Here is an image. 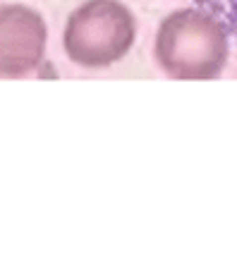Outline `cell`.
<instances>
[{
	"label": "cell",
	"instance_id": "6da1fadb",
	"mask_svg": "<svg viewBox=\"0 0 237 254\" xmlns=\"http://www.w3.org/2000/svg\"><path fill=\"white\" fill-rule=\"evenodd\" d=\"M154 58L173 79H218L230 60V34L206 10L180 7L158 24Z\"/></svg>",
	"mask_w": 237,
	"mask_h": 254
},
{
	"label": "cell",
	"instance_id": "7a4b0ae2",
	"mask_svg": "<svg viewBox=\"0 0 237 254\" xmlns=\"http://www.w3.org/2000/svg\"><path fill=\"white\" fill-rule=\"evenodd\" d=\"M137 19L120 0H86L70 12L62 29L65 56L84 70H106L132 51Z\"/></svg>",
	"mask_w": 237,
	"mask_h": 254
},
{
	"label": "cell",
	"instance_id": "3957f363",
	"mask_svg": "<svg viewBox=\"0 0 237 254\" xmlns=\"http://www.w3.org/2000/svg\"><path fill=\"white\" fill-rule=\"evenodd\" d=\"M48 27L39 10L22 2L0 5V77H29L46 60Z\"/></svg>",
	"mask_w": 237,
	"mask_h": 254
},
{
	"label": "cell",
	"instance_id": "277c9868",
	"mask_svg": "<svg viewBox=\"0 0 237 254\" xmlns=\"http://www.w3.org/2000/svg\"><path fill=\"white\" fill-rule=\"evenodd\" d=\"M196 7L213 14L230 36H237V0H196Z\"/></svg>",
	"mask_w": 237,
	"mask_h": 254
}]
</instances>
